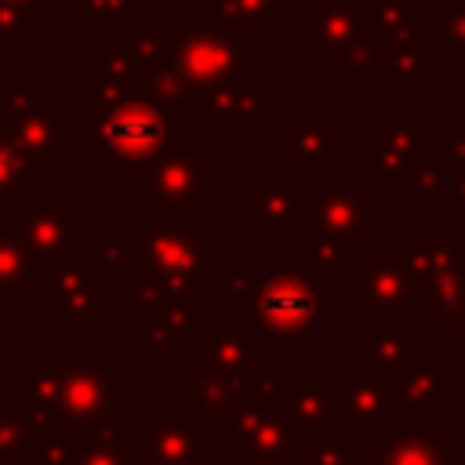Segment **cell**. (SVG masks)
Masks as SVG:
<instances>
[{"label":"cell","mask_w":465,"mask_h":465,"mask_svg":"<svg viewBox=\"0 0 465 465\" xmlns=\"http://www.w3.org/2000/svg\"><path fill=\"white\" fill-rule=\"evenodd\" d=\"M138 87L163 102H203L251 80V44L211 25H142L134 40Z\"/></svg>","instance_id":"cell-2"},{"label":"cell","mask_w":465,"mask_h":465,"mask_svg":"<svg viewBox=\"0 0 465 465\" xmlns=\"http://www.w3.org/2000/svg\"><path fill=\"white\" fill-rule=\"evenodd\" d=\"M363 4H367V0H363Z\"/></svg>","instance_id":"cell-33"},{"label":"cell","mask_w":465,"mask_h":465,"mask_svg":"<svg viewBox=\"0 0 465 465\" xmlns=\"http://www.w3.org/2000/svg\"><path fill=\"white\" fill-rule=\"evenodd\" d=\"M381 36L378 29L371 25V15H367V25L360 29L356 40H349L341 51H334V69L338 73H378L381 69Z\"/></svg>","instance_id":"cell-26"},{"label":"cell","mask_w":465,"mask_h":465,"mask_svg":"<svg viewBox=\"0 0 465 465\" xmlns=\"http://www.w3.org/2000/svg\"><path fill=\"white\" fill-rule=\"evenodd\" d=\"M436 4H447V0H436Z\"/></svg>","instance_id":"cell-32"},{"label":"cell","mask_w":465,"mask_h":465,"mask_svg":"<svg viewBox=\"0 0 465 465\" xmlns=\"http://www.w3.org/2000/svg\"><path fill=\"white\" fill-rule=\"evenodd\" d=\"M385 389H389V414L425 418L450 400V367L440 363V356L432 352H414L403 367L385 374Z\"/></svg>","instance_id":"cell-12"},{"label":"cell","mask_w":465,"mask_h":465,"mask_svg":"<svg viewBox=\"0 0 465 465\" xmlns=\"http://www.w3.org/2000/svg\"><path fill=\"white\" fill-rule=\"evenodd\" d=\"M189 116V105L163 102L145 94L142 87H131L116 98L91 102V153H109L124 167L149 163L167 142L171 127Z\"/></svg>","instance_id":"cell-6"},{"label":"cell","mask_w":465,"mask_h":465,"mask_svg":"<svg viewBox=\"0 0 465 465\" xmlns=\"http://www.w3.org/2000/svg\"><path fill=\"white\" fill-rule=\"evenodd\" d=\"M352 443L349 436H320V440H294L287 465H349Z\"/></svg>","instance_id":"cell-29"},{"label":"cell","mask_w":465,"mask_h":465,"mask_svg":"<svg viewBox=\"0 0 465 465\" xmlns=\"http://www.w3.org/2000/svg\"><path fill=\"white\" fill-rule=\"evenodd\" d=\"M418 349V338L403 331V320H367V356L371 367L378 371H396L403 367Z\"/></svg>","instance_id":"cell-24"},{"label":"cell","mask_w":465,"mask_h":465,"mask_svg":"<svg viewBox=\"0 0 465 465\" xmlns=\"http://www.w3.org/2000/svg\"><path fill=\"white\" fill-rule=\"evenodd\" d=\"M334 124L331 120H287L283 127V171H338L331 142H334Z\"/></svg>","instance_id":"cell-20"},{"label":"cell","mask_w":465,"mask_h":465,"mask_svg":"<svg viewBox=\"0 0 465 465\" xmlns=\"http://www.w3.org/2000/svg\"><path fill=\"white\" fill-rule=\"evenodd\" d=\"M218 450L232 454V465H287L294 450V421L283 400L251 396L214 432Z\"/></svg>","instance_id":"cell-8"},{"label":"cell","mask_w":465,"mask_h":465,"mask_svg":"<svg viewBox=\"0 0 465 465\" xmlns=\"http://www.w3.org/2000/svg\"><path fill=\"white\" fill-rule=\"evenodd\" d=\"M385 222V207L371 200L367 189H356L349 171H334L327 189H298V232H302V272H352L367 254L363 225Z\"/></svg>","instance_id":"cell-3"},{"label":"cell","mask_w":465,"mask_h":465,"mask_svg":"<svg viewBox=\"0 0 465 465\" xmlns=\"http://www.w3.org/2000/svg\"><path fill=\"white\" fill-rule=\"evenodd\" d=\"M200 116L207 124H229V120L265 124L269 120V102H265V91L247 80V84H232V87H222V91L207 94L200 102Z\"/></svg>","instance_id":"cell-23"},{"label":"cell","mask_w":465,"mask_h":465,"mask_svg":"<svg viewBox=\"0 0 465 465\" xmlns=\"http://www.w3.org/2000/svg\"><path fill=\"white\" fill-rule=\"evenodd\" d=\"M432 323V356L447 360L450 371H465V309L440 312Z\"/></svg>","instance_id":"cell-27"},{"label":"cell","mask_w":465,"mask_h":465,"mask_svg":"<svg viewBox=\"0 0 465 465\" xmlns=\"http://www.w3.org/2000/svg\"><path fill=\"white\" fill-rule=\"evenodd\" d=\"M116 262L134 269L142 291L174 294L200 287L203 272H218L222 258L203 251V229L185 218H149L134 240L116 243Z\"/></svg>","instance_id":"cell-4"},{"label":"cell","mask_w":465,"mask_h":465,"mask_svg":"<svg viewBox=\"0 0 465 465\" xmlns=\"http://www.w3.org/2000/svg\"><path fill=\"white\" fill-rule=\"evenodd\" d=\"M124 298H138V349L153 352L163 345H174L185 338L200 320L203 287L174 291V294H153V291H124Z\"/></svg>","instance_id":"cell-11"},{"label":"cell","mask_w":465,"mask_h":465,"mask_svg":"<svg viewBox=\"0 0 465 465\" xmlns=\"http://www.w3.org/2000/svg\"><path fill=\"white\" fill-rule=\"evenodd\" d=\"M396 254L403 258L411 280L421 283L465 265V236H454L447 218H425L411 236H403Z\"/></svg>","instance_id":"cell-15"},{"label":"cell","mask_w":465,"mask_h":465,"mask_svg":"<svg viewBox=\"0 0 465 465\" xmlns=\"http://www.w3.org/2000/svg\"><path fill=\"white\" fill-rule=\"evenodd\" d=\"M349 465H465V418H403L349 429Z\"/></svg>","instance_id":"cell-5"},{"label":"cell","mask_w":465,"mask_h":465,"mask_svg":"<svg viewBox=\"0 0 465 465\" xmlns=\"http://www.w3.org/2000/svg\"><path fill=\"white\" fill-rule=\"evenodd\" d=\"M98 15L109 22H131L134 18V0H80V18Z\"/></svg>","instance_id":"cell-31"},{"label":"cell","mask_w":465,"mask_h":465,"mask_svg":"<svg viewBox=\"0 0 465 465\" xmlns=\"http://www.w3.org/2000/svg\"><path fill=\"white\" fill-rule=\"evenodd\" d=\"M203 142L200 138H171L138 174V200L153 207L156 218H185V211L200 200V189H218L222 174L203 171Z\"/></svg>","instance_id":"cell-7"},{"label":"cell","mask_w":465,"mask_h":465,"mask_svg":"<svg viewBox=\"0 0 465 465\" xmlns=\"http://www.w3.org/2000/svg\"><path fill=\"white\" fill-rule=\"evenodd\" d=\"M200 447H203V432L182 414H174L167 421L142 418L134 429V450L142 458H149L153 465H185Z\"/></svg>","instance_id":"cell-18"},{"label":"cell","mask_w":465,"mask_h":465,"mask_svg":"<svg viewBox=\"0 0 465 465\" xmlns=\"http://www.w3.org/2000/svg\"><path fill=\"white\" fill-rule=\"evenodd\" d=\"M436 62V51H432V40H418V36H407V40H385L381 44V84L385 91H414L418 80L432 69Z\"/></svg>","instance_id":"cell-22"},{"label":"cell","mask_w":465,"mask_h":465,"mask_svg":"<svg viewBox=\"0 0 465 465\" xmlns=\"http://www.w3.org/2000/svg\"><path fill=\"white\" fill-rule=\"evenodd\" d=\"M254 222L251 236L254 240H283L291 222H298V189L287 182V171H272L254 193Z\"/></svg>","instance_id":"cell-21"},{"label":"cell","mask_w":465,"mask_h":465,"mask_svg":"<svg viewBox=\"0 0 465 465\" xmlns=\"http://www.w3.org/2000/svg\"><path fill=\"white\" fill-rule=\"evenodd\" d=\"M251 323L265 338H312L320 331L316 276L302 269L258 276L251 291Z\"/></svg>","instance_id":"cell-9"},{"label":"cell","mask_w":465,"mask_h":465,"mask_svg":"<svg viewBox=\"0 0 465 465\" xmlns=\"http://www.w3.org/2000/svg\"><path fill=\"white\" fill-rule=\"evenodd\" d=\"M432 51L440 54H465V0L436 4L432 15Z\"/></svg>","instance_id":"cell-28"},{"label":"cell","mask_w":465,"mask_h":465,"mask_svg":"<svg viewBox=\"0 0 465 465\" xmlns=\"http://www.w3.org/2000/svg\"><path fill=\"white\" fill-rule=\"evenodd\" d=\"M287 18L283 0H203V22L258 44L269 36L272 25H280Z\"/></svg>","instance_id":"cell-19"},{"label":"cell","mask_w":465,"mask_h":465,"mask_svg":"<svg viewBox=\"0 0 465 465\" xmlns=\"http://www.w3.org/2000/svg\"><path fill=\"white\" fill-rule=\"evenodd\" d=\"M171 356V407L214 436L251 396L269 367V338L251 320H200Z\"/></svg>","instance_id":"cell-1"},{"label":"cell","mask_w":465,"mask_h":465,"mask_svg":"<svg viewBox=\"0 0 465 465\" xmlns=\"http://www.w3.org/2000/svg\"><path fill=\"white\" fill-rule=\"evenodd\" d=\"M367 25V4L360 0H312L298 11V51L305 58L334 54Z\"/></svg>","instance_id":"cell-13"},{"label":"cell","mask_w":465,"mask_h":465,"mask_svg":"<svg viewBox=\"0 0 465 465\" xmlns=\"http://www.w3.org/2000/svg\"><path fill=\"white\" fill-rule=\"evenodd\" d=\"M331 400L338 421L371 425L389 414V389H385V371L378 367H338L331 378Z\"/></svg>","instance_id":"cell-16"},{"label":"cell","mask_w":465,"mask_h":465,"mask_svg":"<svg viewBox=\"0 0 465 465\" xmlns=\"http://www.w3.org/2000/svg\"><path fill=\"white\" fill-rule=\"evenodd\" d=\"M367 15L381 40H407L418 25V0H367Z\"/></svg>","instance_id":"cell-25"},{"label":"cell","mask_w":465,"mask_h":465,"mask_svg":"<svg viewBox=\"0 0 465 465\" xmlns=\"http://www.w3.org/2000/svg\"><path fill=\"white\" fill-rule=\"evenodd\" d=\"M283 403L291 411V421H294V436L298 440H320V436H334L338 432V414H334L331 385H323L312 367H305L298 374V381L287 385Z\"/></svg>","instance_id":"cell-17"},{"label":"cell","mask_w":465,"mask_h":465,"mask_svg":"<svg viewBox=\"0 0 465 465\" xmlns=\"http://www.w3.org/2000/svg\"><path fill=\"white\" fill-rule=\"evenodd\" d=\"M254 283H258V272H251V269H229V272H222V283H218V302H222V305L251 302Z\"/></svg>","instance_id":"cell-30"},{"label":"cell","mask_w":465,"mask_h":465,"mask_svg":"<svg viewBox=\"0 0 465 465\" xmlns=\"http://www.w3.org/2000/svg\"><path fill=\"white\" fill-rule=\"evenodd\" d=\"M349 298L367 309V320H407L414 280L400 254H367L349 272Z\"/></svg>","instance_id":"cell-10"},{"label":"cell","mask_w":465,"mask_h":465,"mask_svg":"<svg viewBox=\"0 0 465 465\" xmlns=\"http://www.w3.org/2000/svg\"><path fill=\"white\" fill-rule=\"evenodd\" d=\"M421 149L425 138L418 134V124L389 120L385 131L367 142V156H371L367 189H403V185L411 189L414 171L421 163Z\"/></svg>","instance_id":"cell-14"}]
</instances>
